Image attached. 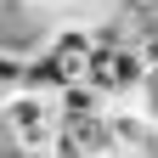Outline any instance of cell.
Here are the masks:
<instances>
[{"mask_svg": "<svg viewBox=\"0 0 158 158\" xmlns=\"http://www.w3.org/2000/svg\"><path fill=\"white\" fill-rule=\"evenodd\" d=\"M90 51H96V34H90V28H79V23H62L40 51H28V56H23V90L56 96V90L79 85V79H85Z\"/></svg>", "mask_w": 158, "mask_h": 158, "instance_id": "6da1fadb", "label": "cell"}, {"mask_svg": "<svg viewBox=\"0 0 158 158\" xmlns=\"http://www.w3.org/2000/svg\"><path fill=\"white\" fill-rule=\"evenodd\" d=\"M0 141H6V158H23V152H45L56 141V96H40L11 85L0 96Z\"/></svg>", "mask_w": 158, "mask_h": 158, "instance_id": "7a4b0ae2", "label": "cell"}, {"mask_svg": "<svg viewBox=\"0 0 158 158\" xmlns=\"http://www.w3.org/2000/svg\"><path fill=\"white\" fill-rule=\"evenodd\" d=\"M147 68L152 62L141 56V45H96L90 62H85V85L107 107H130L141 96V85H147Z\"/></svg>", "mask_w": 158, "mask_h": 158, "instance_id": "3957f363", "label": "cell"}, {"mask_svg": "<svg viewBox=\"0 0 158 158\" xmlns=\"http://www.w3.org/2000/svg\"><path fill=\"white\" fill-rule=\"evenodd\" d=\"M107 130H113V152L118 158H147L158 147V118H147L141 107H107Z\"/></svg>", "mask_w": 158, "mask_h": 158, "instance_id": "277c9868", "label": "cell"}, {"mask_svg": "<svg viewBox=\"0 0 158 158\" xmlns=\"http://www.w3.org/2000/svg\"><path fill=\"white\" fill-rule=\"evenodd\" d=\"M102 113H107V102L85 79L68 85V90H56V130H79V124H90V118H102Z\"/></svg>", "mask_w": 158, "mask_h": 158, "instance_id": "5b68a950", "label": "cell"}, {"mask_svg": "<svg viewBox=\"0 0 158 158\" xmlns=\"http://www.w3.org/2000/svg\"><path fill=\"white\" fill-rule=\"evenodd\" d=\"M23 158H51V152H23Z\"/></svg>", "mask_w": 158, "mask_h": 158, "instance_id": "8992f818", "label": "cell"}, {"mask_svg": "<svg viewBox=\"0 0 158 158\" xmlns=\"http://www.w3.org/2000/svg\"><path fill=\"white\" fill-rule=\"evenodd\" d=\"M147 158H158V147H152V152H147Z\"/></svg>", "mask_w": 158, "mask_h": 158, "instance_id": "52a82bcc", "label": "cell"}]
</instances>
